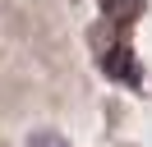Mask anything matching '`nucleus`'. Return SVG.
<instances>
[{
  "mask_svg": "<svg viewBox=\"0 0 152 147\" xmlns=\"http://www.w3.org/2000/svg\"><path fill=\"white\" fill-rule=\"evenodd\" d=\"M28 147H69V143H65L60 133H51V129H42V133H32V138H28Z\"/></svg>",
  "mask_w": 152,
  "mask_h": 147,
  "instance_id": "1",
  "label": "nucleus"
}]
</instances>
